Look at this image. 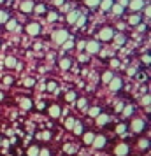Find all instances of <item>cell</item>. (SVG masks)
<instances>
[{"mask_svg": "<svg viewBox=\"0 0 151 156\" xmlns=\"http://www.w3.org/2000/svg\"><path fill=\"white\" fill-rule=\"evenodd\" d=\"M16 27H18V23H16V21H9V23H7V28H9V30H14Z\"/></svg>", "mask_w": 151, "mask_h": 156, "instance_id": "obj_39", "label": "cell"}, {"mask_svg": "<svg viewBox=\"0 0 151 156\" xmlns=\"http://www.w3.org/2000/svg\"><path fill=\"white\" fill-rule=\"evenodd\" d=\"M55 4H56V5H62V4H63V0H55Z\"/></svg>", "mask_w": 151, "mask_h": 156, "instance_id": "obj_50", "label": "cell"}, {"mask_svg": "<svg viewBox=\"0 0 151 156\" xmlns=\"http://www.w3.org/2000/svg\"><path fill=\"white\" fill-rule=\"evenodd\" d=\"M121 109H123V104H118V105H116V111H118V112H120Z\"/></svg>", "mask_w": 151, "mask_h": 156, "instance_id": "obj_48", "label": "cell"}, {"mask_svg": "<svg viewBox=\"0 0 151 156\" xmlns=\"http://www.w3.org/2000/svg\"><path fill=\"white\" fill-rule=\"evenodd\" d=\"M113 37H114L113 28H104V30H100V34H99V39H100V41H111Z\"/></svg>", "mask_w": 151, "mask_h": 156, "instance_id": "obj_3", "label": "cell"}, {"mask_svg": "<svg viewBox=\"0 0 151 156\" xmlns=\"http://www.w3.org/2000/svg\"><path fill=\"white\" fill-rule=\"evenodd\" d=\"M20 9H21L23 12H32L34 11V2L32 0H25V2H21Z\"/></svg>", "mask_w": 151, "mask_h": 156, "instance_id": "obj_8", "label": "cell"}, {"mask_svg": "<svg viewBox=\"0 0 151 156\" xmlns=\"http://www.w3.org/2000/svg\"><path fill=\"white\" fill-rule=\"evenodd\" d=\"M67 39H69V34H67L65 30H56V32L53 34V41L56 44H63Z\"/></svg>", "mask_w": 151, "mask_h": 156, "instance_id": "obj_1", "label": "cell"}, {"mask_svg": "<svg viewBox=\"0 0 151 156\" xmlns=\"http://www.w3.org/2000/svg\"><path fill=\"white\" fill-rule=\"evenodd\" d=\"M142 104L144 105H149V95H146V97L142 98Z\"/></svg>", "mask_w": 151, "mask_h": 156, "instance_id": "obj_41", "label": "cell"}, {"mask_svg": "<svg viewBox=\"0 0 151 156\" xmlns=\"http://www.w3.org/2000/svg\"><path fill=\"white\" fill-rule=\"evenodd\" d=\"M84 21H86V18L79 14V18H77V21H76V23H77V27H81V25H84Z\"/></svg>", "mask_w": 151, "mask_h": 156, "instance_id": "obj_36", "label": "cell"}, {"mask_svg": "<svg viewBox=\"0 0 151 156\" xmlns=\"http://www.w3.org/2000/svg\"><path fill=\"white\" fill-rule=\"evenodd\" d=\"M74 100H76V93L69 91V93H67V102H74Z\"/></svg>", "mask_w": 151, "mask_h": 156, "instance_id": "obj_32", "label": "cell"}, {"mask_svg": "<svg viewBox=\"0 0 151 156\" xmlns=\"http://www.w3.org/2000/svg\"><path fill=\"white\" fill-rule=\"evenodd\" d=\"M56 20H58L56 12H49V14H48V21H56Z\"/></svg>", "mask_w": 151, "mask_h": 156, "instance_id": "obj_31", "label": "cell"}, {"mask_svg": "<svg viewBox=\"0 0 151 156\" xmlns=\"http://www.w3.org/2000/svg\"><path fill=\"white\" fill-rule=\"evenodd\" d=\"M46 90H48V91H56V84H55V83H49V84L46 86Z\"/></svg>", "mask_w": 151, "mask_h": 156, "instance_id": "obj_35", "label": "cell"}, {"mask_svg": "<svg viewBox=\"0 0 151 156\" xmlns=\"http://www.w3.org/2000/svg\"><path fill=\"white\" fill-rule=\"evenodd\" d=\"M60 112H62L60 105H51L49 107V116L51 118H60Z\"/></svg>", "mask_w": 151, "mask_h": 156, "instance_id": "obj_11", "label": "cell"}, {"mask_svg": "<svg viewBox=\"0 0 151 156\" xmlns=\"http://www.w3.org/2000/svg\"><path fill=\"white\" fill-rule=\"evenodd\" d=\"M72 130H74V133L81 135V133H83V125H81L79 121H76V123H74V126H72Z\"/></svg>", "mask_w": 151, "mask_h": 156, "instance_id": "obj_17", "label": "cell"}, {"mask_svg": "<svg viewBox=\"0 0 151 156\" xmlns=\"http://www.w3.org/2000/svg\"><path fill=\"white\" fill-rule=\"evenodd\" d=\"M111 9H113V12H114L116 16H121L123 14V5H121V4H113V7H111Z\"/></svg>", "mask_w": 151, "mask_h": 156, "instance_id": "obj_13", "label": "cell"}, {"mask_svg": "<svg viewBox=\"0 0 151 156\" xmlns=\"http://www.w3.org/2000/svg\"><path fill=\"white\" fill-rule=\"evenodd\" d=\"M60 67H62V69H69V67H70V60H62V62H60Z\"/></svg>", "mask_w": 151, "mask_h": 156, "instance_id": "obj_30", "label": "cell"}, {"mask_svg": "<svg viewBox=\"0 0 151 156\" xmlns=\"http://www.w3.org/2000/svg\"><path fill=\"white\" fill-rule=\"evenodd\" d=\"M84 4H86L88 7H95V5L100 4V0H84Z\"/></svg>", "mask_w": 151, "mask_h": 156, "instance_id": "obj_26", "label": "cell"}, {"mask_svg": "<svg viewBox=\"0 0 151 156\" xmlns=\"http://www.w3.org/2000/svg\"><path fill=\"white\" fill-rule=\"evenodd\" d=\"M93 139H95V135L90 133V132L83 135V140H84V144H92V142H93Z\"/></svg>", "mask_w": 151, "mask_h": 156, "instance_id": "obj_18", "label": "cell"}, {"mask_svg": "<svg viewBox=\"0 0 151 156\" xmlns=\"http://www.w3.org/2000/svg\"><path fill=\"white\" fill-rule=\"evenodd\" d=\"M92 146H93V147H97V149L104 147V146H106V137H102V135H97V137L93 139V142H92Z\"/></svg>", "mask_w": 151, "mask_h": 156, "instance_id": "obj_6", "label": "cell"}, {"mask_svg": "<svg viewBox=\"0 0 151 156\" xmlns=\"http://www.w3.org/2000/svg\"><path fill=\"white\" fill-rule=\"evenodd\" d=\"M114 41H116V46H121V44L125 42V37H123V35H116Z\"/></svg>", "mask_w": 151, "mask_h": 156, "instance_id": "obj_29", "label": "cell"}, {"mask_svg": "<svg viewBox=\"0 0 151 156\" xmlns=\"http://www.w3.org/2000/svg\"><path fill=\"white\" fill-rule=\"evenodd\" d=\"M37 154H39V147H37V146L28 147V156H37Z\"/></svg>", "mask_w": 151, "mask_h": 156, "instance_id": "obj_24", "label": "cell"}, {"mask_svg": "<svg viewBox=\"0 0 151 156\" xmlns=\"http://www.w3.org/2000/svg\"><path fill=\"white\" fill-rule=\"evenodd\" d=\"M74 123H76V119H74V118H69V119L65 121V126L69 128V130H72V126H74Z\"/></svg>", "mask_w": 151, "mask_h": 156, "instance_id": "obj_27", "label": "cell"}, {"mask_svg": "<svg viewBox=\"0 0 151 156\" xmlns=\"http://www.w3.org/2000/svg\"><path fill=\"white\" fill-rule=\"evenodd\" d=\"M114 153H116V156H127V154H128V146H127L125 142H121V144H118V146H116Z\"/></svg>", "mask_w": 151, "mask_h": 156, "instance_id": "obj_4", "label": "cell"}, {"mask_svg": "<svg viewBox=\"0 0 151 156\" xmlns=\"http://www.w3.org/2000/svg\"><path fill=\"white\" fill-rule=\"evenodd\" d=\"M84 44H86V42H79V44H77V49H84Z\"/></svg>", "mask_w": 151, "mask_h": 156, "instance_id": "obj_44", "label": "cell"}, {"mask_svg": "<svg viewBox=\"0 0 151 156\" xmlns=\"http://www.w3.org/2000/svg\"><path fill=\"white\" fill-rule=\"evenodd\" d=\"M16 63H18V62H16L14 56H7L5 58V65H7V67H16Z\"/></svg>", "mask_w": 151, "mask_h": 156, "instance_id": "obj_21", "label": "cell"}, {"mask_svg": "<svg viewBox=\"0 0 151 156\" xmlns=\"http://www.w3.org/2000/svg\"><path fill=\"white\" fill-rule=\"evenodd\" d=\"M0 144H2V137H0Z\"/></svg>", "mask_w": 151, "mask_h": 156, "instance_id": "obj_53", "label": "cell"}, {"mask_svg": "<svg viewBox=\"0 0 151 156\" xmlns=\"http://www.w3.org/2000/svg\"><path fill=\"white\" fill-rule=\"evenodd\" d=\"M139 146H141V147H148V146H149V144H148V140H141V144H139Z\"/></svg>", "mask_w": 151, "mask_h": 156, "instance_id": "obj_42", "label": "cell"}, {"mask_svg": "<svg viewBox=\"0 0 151 156\" xmlns=\"http://www.w3.org/2000/svg\"><path fill=\"white\" fill-rule=\"evenodd\" d=\"M72 46H74V42H72L70 39H67V41L63 42V48H65V49H70Z\"/></svg>", "mask_w": 151, "mask_h": 156, "instance_id": "obj_33", "label": "cell"}, {"mask_svg": "<svg viewBox=\"0 0 151 156\" xmlns=\"http://www.w3.org/2000/svg\"><path fill=\"white\" fill-rule=\"evenodd\" d=\"M100 7L102 11H109L113 7V0H100Z\"/></svg>", "mask_w": 151, "mask_h": 156, "instance_id": "obj_14", "label": "cell"}, {"mask_svg": "<svg viewBox=\"0 0 151 156\" xmlns=\"http://www.w3.org/2000/svg\"><path fill=\"white\" fill-rule=\"evenodd\" d=\"M77 18H79V12H77V11H72V12L67 14V21L70 23V25H74V23L77 21Z\"/></svg>", "mask_w": 151, "mask_h": 156, "instance_id": "obj_12", "label": "cell"}, {"mask_svg": "<svg viewBox=\"0 0 151 156\" xmlns=\"http://www.w3.org/2000/svg\"><path fill=\"white\" fill-rule=\"evenodd\" d=\"M35 11H37V12H42V11H44V5H39V7H35Z\"/></svg>", "mask_w": 151, "mask_h": 156, "instance_id": "obj_46", "label": "cell"}, {"mask_svg": "<svg viewBox=\"0 0 151 156\" xmlns=\"http://www.w3.org/2000/svg\"><path fill=\"white\" fill-rule=\"evenodd\" d=\"M79 60H81V62H86V60H88V56H86V55H81V56H79Z\"/></svg>", "mask_w": 151, "mask_h": 156, "instance_id": "obj_45", "label": "cell"}, {"mask_svg": "<svg viewBox=\"0 0 151 156\" xmlns=\"http://www.w3.org/2000/svg\"><path fill=\"white\" fill-rule=\"evenodd\" d=\"M77 107H79V109H86V100H84V98H79V102H77Z\"/></svg>", "mask_w": 151, "mask_h": 156, "instance_id": "obj_34", "label": "cell"}, {"mask_svg": "<svg viewBox=\"0 0 151 156\" xmlns=\"http://www.w3.org/2000/svg\"><path fill=\"white\" fill-rule=\"evenodd\" d=\"M113 77H114V76H113V72H106V74L102 76V81H104V83H109Z\"/></svg>", "mask_w": 151, "mask_h": 156, "instance_id": "obj_25", "label": "cell"}, {"mask_svg": "<svg viewBox=\"0 0 151 156\" xmlns=\"http://www.w3.org/2000/svg\"><path fill=\"white\" fill-rule=\"evenodd\" d=\"M27 32H28L30 35H39V32H41V27H39V23H30L28 27H27Z\"/></svg>", "mask_w": 151, "mask_h": 156, "instance_id": "obj_5", "label": "cell"}, {"mask_svg": "<svg viewBox=\"0 0 151 156\" xmlns=\"http://www.w3.org/2000/svg\"><path fill=\"white\" fill-rule=\"evenodd\" d=\"M2 98H4V95H2V93H0V100H2Z\"/></svg>", "mask_w": 151, "mask_h": 156, "instance_id": "obj_51", "label": "cell"}, {"mask_svg": "<svg viewBox=\"0 0 151 156\" xmlns=\"http://www.w3.org/2000/svg\"><path fill=\"white\" fill-rule=\"evenodd\" d=\"M121 111H123V116H125V118H128L130 114L134 112V107H132V105H127V107H123Z\"/></svg>", "mask_w": 151, "mask_h": 156, "instance_id": "obj_22", "label": "cell"}, {"mask_svg": "<svg viewBox=\"0 0 151 156\" xmlns=\"http://www.w3.org/2000/svg\"><path fill=\"white\" fill-rule=\"evenodd\" d=\"M65 151H67V153H74V151H76V147H74L72 144H67V146H65Z\"/></svg>", "mask_w": 151, "mask_h": 156, "instance_id": "obj_37", "label": "cell"}, {"mask_svg": "<svg viewBox=\"0 0 151 156\" xmlns=\"http://www.w3.org/2000/svg\"><path fill=\"white\" fill-rule=\"evenodd\" d=\"M99 114H100V109H99V107H92V109L88 111V116H92V118H97Z\"/></svg>", "mask_w": 151, "mask_h": 156, "instance_id": "obj_19", "label": "cell"}, {"mask_svg": "<svg viewBox=\"0 0 151 156\" xmlns=\"http://www.w3.org/2000/svg\"><path fill=\"white\" fill-rule=\"evenodd\" d=\"M20 105H21V109L27 111V109L32 107V100H30V98H21V100H20Z\"/></svg>", "mask_w": 151, "mask_h": 156, "instance_id": "obj_16", "label": "cell"}, {"mask_svg": "<svg viewBox=\"0 0 151 156\" xmlns=\"http://www.w3.org/2000/svg\"><path fill=\"white\" fill-rule=\"evenodd\" d=\"M125 130H127V126H125V125H118V126H116V133L123 135V133H125Z\"/></svg>", "mask_w": 151, "mask_h": 156, "instance_id": "obj_28", "label": "cell"}, {"mask_svg": "<svg viewBox=\"0 0 151 156\" xmlns=\"http://www.w3.org/2000/svg\"><path fill=\"white\" fill-rule=\"evenodd\" d=\"M107 121H109L107 114H99V116H97V125H106Z\"/></svg>", "mask_w": 151, "mask_h": 156, "instance_id": "obj_15", "label": "cell"}, {"mask_svg": "<svg viewBox=\"0 0 151 156\" xmlns=\"http://www.w3.org/2000/svg\"><path fill=\"white\" fill-rule=\"evenodd\" d=\"M0 4H4V0H0Z\"/></svg>", "mask_w": 151, "mask_h": 156, "instance_id": "obj_52", "label": "cell"}, {"mask_svg": "<svg viewBox=\"0 0 151 156\" xmlns=\"http://www.w3.org/2000/svg\"><path fill=\"white\" fill-rule=\"evenodd\" d=\"M128 5H130V9H132V11H139V9L144 7V0H130Z\"/></svg>", "mask_w": 151, "mask_h": 156, "instance_id": "obj_9", "label": "cell"}, {"mask_svg": "<svg viewBox=\"0 0 151 156\" xmlns=\"http://www.w3.org/2000/svg\"><path fill=\"white\" fill-rule=\"evenodd\" d=\"M144 126H146V125H144V119H134L132 121V130H134V132H142Z\"/></svg>", "mask_w": 151, "mask_h": 156, "instance_id": "obj_7", "label": "cell"}, {"mask_svg": "<svg viewBox=\"0 0 151 156\" xmlns=\"http://www.w3.org/2000/svg\"><path fill=\"white\" fill-rule=\"evenodd\" d=\"M9 21V14L5 11H0V25H4V23Z\"/></svg>", "mask_w": 151, "mask_h": 156, "instance_id": "obj_20", "label": "cell"}, {"mask_svg": "<svg viewBox=\"0 0 151 156\" xmlns=\"http://www.w3.org/2000/svg\"><path fill=\"white\" fill-rule=\"evenodd\" d=\"M128 23L130 25H139V23H141V16H130Z\"/></svg>", "mask_w": 151, "mask_h": 156, "instance_id": "obj_23", "label": "cell"}, {"mask_svg": "<svg viewBox=\"0 0 151 156\" xmlns=\"http://www.w3.org/2000/svg\"><path fill=\"white\" fill-rule=\"evenodd\" d=\"M4 83H5V84H11V83H13V77H5L4 79Z\"/></svg>", "mask_w": 151, "mask_h": 156, "instance_id": "obj_43", "label": "cell"}, {"mask_svg": "<svg viewBox=\"0 0 151 156\" xmlns=\"http://www.w3.org/2000/svg\"><path fill=\"white\" fill-rule=\"evenodd\" d=\"M34 84H35V81H34V79H25V86H28V88H30V86H34Z\"/></svg>", "mask_w": 151, "mask_h": 156, "instance_id": "obj_40", "label": "cell"}, {"mask_svg": "<svg viewBox=\"0 0 151 156\" xmlns=\"http://www.w3.org/2000/svg\"><path fill=\"white\" fill-rule=\"evenodd\" d=\"M37 156H49V151L48 149H39V154Z\"/></svg>", "mask_w": 151, "mask_h": 156, "instance_id": "obj_38", "label": "cell"}, {"mask_svg": "<svg viewBox=\"0 0 151 156\" xmlns=\"http://www.w3.org/2000/svg\"><path fill=\"white\" fill-rule=\"evenodd\" d=\"M142 60H144V63H149V55H146V56H144Z\"/></svg>", "mask_w": 151, "mask_h": 156, "instance_id": "obj_47", "label": "cell"}, {"mask_svg": "<svg viewBox=\"0 0 151 156\" xmlns=\"http://www.w3.org/2000/svg\"><path fill=\"white\" fill-rule=\"evenodd\" d=\"M109 88H111V90H120V88H121V79L120 77H113L111 79V81H109Z\"/></svg>", "mask_w": 151, "mask_h": 156, "instance_id": "obj_10", "label": "cell"}, {"mask_svg": "<svg viewBox=\"0 0 151 156\" xmlns=\"http://www.w3.org/2000/svg\"><path fill=\"white\" fill-rule=\"evenodd\" d=\"M84 49L88 51V55H93V53H99L100 51V44L97 42V41H92V42L84 44Z\"/></svg>", "mask_w": 151, "mask_h": 156, "instance_id": "obj_2", "label": "cell"}, {"mask_svg": "<svg viewBox=\"0 0 151 156\" xmlns=\"http://www.w3.org/2000/svg\"><path fill=\"white\" fill-rule=\"evenodd\" d=\"M49 137H51V135L48 133V132H44V133H42V139H49Z\"/></svg>", "mask_w": 151, "mask_h": 156, "instance_id": "obj_49", "label": "cell"}]
</instances>
